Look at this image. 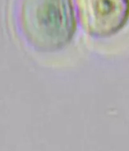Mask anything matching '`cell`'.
I'll return each mask as SVG.
<instances>
[{
	"instance_id": "obj_1",
	"label": "cell",
	"mask_w": 129,
	"mask_h": 151,
	"mask_svg": "<svg viewBox=\"0 0 129 151\" xmlns=\"http://www.w3.org/2000/svg\"><path fill=\"white\" fill-rule=\"evenodd\" d=\"M21 22L28 40L45 50L66 45L75 29L71 0H25Z\"/></svg>"
},
{
	"instance_id": "obj_2",
	"label": "cell",
	"mask_w": 129,
	"mask_h": 151,
	"mask_svg": "<svg viewBox=\"0 0 129 151\" xmlns=\"http://www.w3.org/2000/svg\"><path fill=\"white\" fill-rule=\"evenodd\" d=\"M80 24L88 33L106 37L113 35L125 22L129 0H77Z\"/></svg>"
}]
</instances>
